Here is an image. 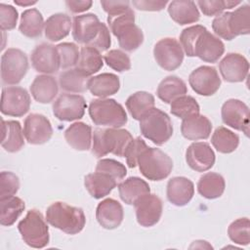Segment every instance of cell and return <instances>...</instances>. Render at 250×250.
Masks as SVG:
<instances>
[{
    "instance_id": "8992f818",
    "label": "cell",
    "mask_w": 250,
    "mask_h": 250,
    "mask_svg": "<svg viewBox=\"0 0 250 250\" xmlns=\"http://www.w3.org/2000/svg\"><path fill=\"white\" fill-rule=\"evenodd\" d=\"M22 240L32 248H44L50 240L49 228L42 213L37 209L27 211L25 217L18 224Z\"/></svg>"
},
{
    "instance_id": "f546056e",
    "label": "cell",
    "mask_w": 250,
    "mask_h": 250,
    "mask_svg": "<svg viewBox=\"0 0 250 250\" xmlns=\"http://www.w3.org/2000/svg\"><path fill=\"white\" fill-rule=\"evenodd\" d=\"M118 192L121 200L134 205L141 197L150 192L148 184L139 177H129L118 185Z\"/></svg>"
},
{
    "instance_id": "9a60e30c",
    "label": "cell",
    "mask_w": 250,
    "mask_h": 250,
    "mask_svg": "<svg viewBox=\"0 0 250 250\" xmlns=\"http://www.w3.org/2000/svg\"><path fill=\"white\" fill-rule=\"evenodd\" d=\"M23 135L31 145H43L53 136V127L50 120L39 113L29 114L23 122Z\"/></svg>"
},
{
    "instance_id": "4dcf8cb0",
    "label": "cell",
    "mask_w": 250,
    "mask_h": 250,
    "mask_svg": "<svg viewBox=\"0 0 250 250\" xmlns=\"http://www.w3.org/2000/svg\"><path fill=\"white\" fill-rule=\"evenodd\" d=\"M71 26L72 21L69 16L62 13L54 14L45 21V36L51 42H58L69 34Z\"/></svg>"
},
{
    "instance_id": "f907efd6",
    "label": "cell",
    "mask_w": 250,
    "mask_h": 250,
    "mask_svg": "<svg viewBox=\"0 0 250 250\" xmlns=\"http://www.w3.org/2000/svg\"><path fill=\"white\" fill-rule=\"evenodd\" d=\"M146 147V144L140 137L132 140V142L127 146L124 154L128 167L135 168L138 165V158Z\"/></svg>"
},
{
    "instance_id": "d6a6232c",
    "label": "cell",
    "mask_w": 250,
    "mask_h": 250,
    "mask_svg": "<svg viewBox=\"0 0 250 250\" xmlns=\"http://www.w3.org/2000/svg\"><path fill=\"white\" fill-rule=\"evenodd\" d=\"M45 22L42 14L35 8L27 9L21 16L19 30L28 38L40 37L44 29Z\"/></svg>"
},
{
    "instance_id": "3957f363",
    "label": "cell",
    "mask_w": 250,
    "mask_h": 250,
    "mask_svg": "<svg viewBox=\"0 0 250 250\" xmlns=\"http://www.w3.org/2000/svg\"><path fill=\"white\" fill-rule=\"evenodd\" d=\"M107 23L122 50L134 52L143 44L144 33L135 24V13L132 9L118 16L107 17Z\"/></svg>"
},
{
    "instance_id": "db71d44e",
    "label": "cell",
    "mask_w": 250,
    "mask_h": 250,
    "mask_svg": "<svg viewBox=\"0 0 250 250\" xmlns=\"http://www.w3.org/2000/svg\"><path fill=\"white\" fill-rule=\"evenodd\" d=\"M110 45H111V39H110L109 29L104 23H102L100 32L96 37V39L92 42L90 47L97 49L99 52H104L109 49Z\"/></svg>"
},
{
    "instance_id": "e575fe53",
    "label": "cell",
    "mask_w": 250,
    "mask_h": 250,
    "mask_svg": "<svg viewBox=\"0 0 250 250\" xmlns=\"http://www.w3.org/2000/svg\"><path fill=\"white\" fill-rule=\"evenodd\" d=\"M90 77L76 67L62 71L59 76V84L62 91L69 93H83L88 90Z\"/></svg>"
},
{
    "instance_id": "8fae6325",
    "label": "cell",
    "mask_w": 250,
    "mask_h": 250,
    "mask_svg": "<svg viewBox=\"0 0 250 250\" xmlns=\"http://www.w3.org/2000/svg\"><path fill=\"white\" fill-rule=\"evenodd\" d=\"M188 83L196 94L209 97L219 90L222 81L215 67L201 65L191 71L188 76Z\"/></svg>"
},
{
    "instance_id": "30bf717a",
    "label": "cell",
    "mask_w": 250,
    "mask_h": 250,
    "mask_svg": "<svg viewBox=\"0 0 250 250\" xmlns=\"http://www.w3.org/2000/svg\"><path fill=\"white\" fill-rule=\"evenodd\" d=\"M28 92L19 86L4 87L1 95V112L8 116L21 117L30 108Z\"/></svg>"
},
{
    "instance_id": "f5cc1de1",
    "label": "cell",
    "mask_w": 250,
    "mask_h": 250,
    "mask_svg": "<svg viewBox=\"0 0 250 250\" xmlns=\"http://www.w3.org/2000/svg\"><path fill=\"white\" fill-rule=\"evenodd\" d=\"M101 5L108 17L121 15L131 9L129 1H101Z\"/></svg>"
},
{
    "instance_id": "7c38bea8",
    "label": "cell",
    "mask_w": 250,
    "mask_h": 250,
    "mask_svg": "<svg viewBox=\"0 0 250 250\" xmlns=\"http://www.w3.org/2000/svg\"><path fill=\"white\" fill-rule=\"evenodd\" d=\"M86 107L81 95L62 94L53 104V113L61 121H74L84 116Z\"/></svg>"
},
{
    "instance_id": "4fadbf2b",
    "label": "cell",
    "mask_w": 250,
    "mask_h": 250,
    "mask_svg": "<svg viewBox=\"0 0 250 250\" xmlns=\"http://www.w3.org/2000/svg\"><path fill=\"white\" fill-rule=\"evenodd\" d=\"M223 122L243 132L246 136L249 134V107L240 100L229 99L224 103L221 109Z\"/></svg>"
},
{
    "instance_id": "d4e9b609",
    "label": "cell",
    "mask_w": 250,
    "mask_h": 250,
    "mask_svg": "<svg viewBox=\"0 0 250 250\" xmlns=\"http://www.w3.org/2000/svg\"><path fill=\"white\" fill-rule=\"evenodd\" d=\"M117 181L107 174L94 172L84 178V186L89 194L95 199H101L108 195L116 187Z\"/></svg>"
},
{
    "instance_id": "6da1fadb",
    "label": "cell",
    "mask_w": 250,
    "mask_h": 250,
    "mask_svg": "<svg viewBox=\"0 0 250 250\" xmlns=\"http://www.w3.org/2000/svg\"><path fill=\"white\" fill-rule=\"evenodd\" d=\"M133 137L128 130L121 128H97L93 132L92 153L101 158L108 153L124 157Z\"/></svg>"
},
{
    "instance_id": "8d00e7d4",
    "label": "cell",
    "mask_w": 250,
    "mask_h": 250,
    "mask_svg": "<svg viewBox=\"0 0 250 250\" xmlns=\"http://www.w3.org/2000/svg\"><path fill=\"white\" fill-rule=\"evenodd\" d=\"M103 65L104 62L101 52L90 46H84L81 48L79 60L75 65L78 70L90 77L97 73Z\"/></svg>"
},
{
    "instance_id": "4316f807",
    "label": "cell",
    "mask_w": 250,
    "mask_h": 250,
    "mask_svg": "<svg viewBox=\"0 0 250 250\" xmlns=\"http://www.w3.org/2000/svg\"><path fill=\"white\" fill-rule=\"evenodd\" d=\"M2 147L8 152H18L24 146V135L21 125L16 120L2 119Z\"/></svg>"
},
{
    "instance_id": "9c48e42d",
    "label": "cell",
    "mask_w": 250,
    "mask_h": 250,
    "mask_svg": "<svg viewBox=\"0 0 250 250\" xmlns=\"http://www.w3.org/2000/svg\"><path fill=\"white\" fill-rule=\"evenodd\" d=\"M184 51L180 42L171 37L160 39L153 48V57L157 64L167 71L180 67L184 61Z\"/></svg>"
},
{
    "instance_id": "836d02e7",
    "label": "cell",
    "mask_w": 250,
    "mask_h": 250,
    "mask_svg": "<svg viewBox=\"0 0 250 250\" xmlns=\"http://www.w3.org/2000/svg\"><path fill=\"white\" fill-rule=\"evenodd\" d=\"M188 87L186 83L175 75L165 77L158 85L156 95L165 104H171L173 101L186 95Z\"/></svg>"
},
{
    "instance_id": "cb8c5ba5",
    "label": "cell",
    "mask_w": 250,
    "mask_h": 250,
    "mask_svg": "<svg viewBox=\"0 0 250 250\" xmlns=\"http://www.w3.org/2000/svg\"><path fill=\"white\" fill-rule=\"evenodd\" d=\"M30 94L40 104L51 103L59 92V85L55 77L49 74L37 75L30 85Z\"/></svg>"
},
{
    "instance_id": "816d5d0a",
    "label": "cell",
    "mask_w": 250,
    "mask_h": 250,
    "mask_svg": "<svg viewBox=\"0 0 250 250\" xmlns=\"http://www.w3.org/2000/svg\"><path fill=\"white\" fill-rule=\"evenodd\" d=\"M229 16L230 12H225L216 16V18L212 21V28L215 34L228 41L234 39L229 26Z\"/></svg>"
},
{
    "instance_id": "bcb514c9",
    "label": "cell",
    "mask_w": 250,
    "mask_h": 250,
    "mask_svg": "<svg viewBox=\"0 0 250 250\" xmlns=\"http://www.w3.org/2000/svg\"><path fill=\"white\" fill-rule=\"evenodd\" d=\"M104 60L110 68L117 72L127 71L131 68V60L129 56L121 50L113 49L106 52L104 56Z\"/></svg>"
},
{
    "instance_id": "603a6c76",
    "label": "cell",
    "mask_w": 250,
    "mask_h": 250,
    "mask_svg": "<svg viewBox=\"0 0 250 250\" xmlns=\"http://www.w3.org/2000/svg\"><path fill=\"white\" fill-rule=\"evenodd\" d=\"M212 131V123L207 116L196 114L184 119L181 124V132L184 138L190 141L206 140Z\"/></svg>"
},
{
    "instance_id": "ffe728a7",
    "label": "cell",
    "mask_w": 250,
    "mask_h": 250,
    "mask_svg": "<svg viewBox=\"0 0 250 250\" xmlns=\"http://www.w3.org/2000/svg\"><path fill=\"white\" fill-rule=\"evenodd\" d=\"M123 218V207L113 198H105L97 206L96 219L105 229H114L118 228L121 225Z\"/></svg>"
},
{
    "instance_id": "ab89813d",
    "label": "cell",
    "mask_w": 250,
    "mask_h": 250,
    "mask_svg": "<svg viewBox=\"0 0 250 250\" xmlns=\"http://www.w3.org/2000/svg\"><path fill=\"white\" fill-rule=\"evenodd\" d=\"M229 26L234 38L250 33V6L248 4H243L230 12Z\"/></svg>"
},
{
    "instance_id": "7402d4cb",
    "label": "cell",
    "mask_w": 250,
    "mask_h": 250,
    "mask_svg": "<svg viewBox=\"0 0 250 250\" xmlns=\"http://www.w3.org/2000/svg\"><path fill=\"white\" fill-rule=\"evenodd\" d=\"M224 52L225 45L223 41L208 30L201 34L195 46V57L206 62H216L223 56Z\"/></svg>"
},
{
    "instance_id": "484cf974",
    "label": "cell",
    "mask_w": 250,
    "mask_h": 250,
    "mask_svg": "<svg viewBox=\"0 0 250 250\" xmlns=\"http://www.w3.org/2000/svg\"><path fill=\"white\" fill-rule=\"evenodd\" d=\"M64 139L72 148L79 151L88 150L92 146V128L84 122H75L64 131Z\"/></svg>"
},
{
    "instance_id": "83f0119b",
    "label": "cell",
    "mask_w": 250,
    "mask_h": 250,
    "mask_svg": "<svg viewBox=\"0 0 250 250\" xmlns=\"http://www.w3.org/2000/svg\"><path fill=\"white\" fill-rule=\"evenodd\" d=\"M120 89L119 77L113 73H101L99 75L90 77L88 83V90L93 96L101 99L116 94Z\"/></svg>"
},
{
    "instance_id": "d6986e66",
    "label": "cell",
    "mask_w": 250,
    "mask_h": 250,
    "mask_svg": "<svg viewBox=\"0 0 250 250\" xmlns=\"http://www.w3.org/2000/svg\"><path fill=\"white\" fill-rule=\"evenodd\" d=\"M215 153L210 145L205 142L192 143L186 151L188 165L196 172H205L215 163Z\"/></svg>"
},
{
    "instance_id": "f35d334b",
    "label": "cell",
    "mask_w": 250,
    "mask_h": 250,
    "mask_svg": "<svg viewBox=\"0 0 250 250\" xmlns=\"http://www.w3.org/2000/svg\"><path fill=\"white\" fill-rule=\"evenodd\" d=\"M211 144L217 151L221 153H230L237 148L239 137L229 129L220 126L214 131L211 137Z\"/></svg>"
},
{
    "instance_id": "11a10c76",
    "label": "cell",
    "mask_w": 250,
    "mask_h": 250,
    "mask_svg": "<svg viewBox=\"0 0 250 250\" xmlns=\"http://www.w3.org/2000/svg\"><path fill=\"white\" fill-rule=\"evenodd\" d=\"M133 6L141 11H148V12H158L165 8L168 4L167 1H150V0H134L132 1Z\"/></svg>"
},
{
    "instance_id": "7dc6e473",
    "label": "cell",
    "mask_w": 250,
    "mask_h": 250,
    "mask_svg": "<svg viewBox=\"0 0 250 250\" xmlns=\"http://www.w3.org/2000/svg\"><path fill=\"white\" fill-rule=\"evenodd\" d=\"M95 171L107 174L116 181L122 180L127 174V169L124 164L110 158H104L99 160Z\"/></svg>"
},
{
    "instance_id": "277c9868",
    "label": "cell",
    "mask_w": 250,
    "mask_h": 250,
    "mask_svg": "<svg viewBox=\"0 0 250 250\" xmlns=\"http://www.w3.org/2000/svg\"><path fill=\"white\" fill-rule=\"evenodd\" d=\"M89 115L95 125L108 128H120L127 121L124 107L114 99H95L89 104Z\"/></svg>"
},
{
    "instance_id": "44dd1931",
    "label": "cell",
    "mask_w": 250,
    "mask_h": 250,
    "mask_svg": "<svg viewBox=\"0 0 250 250\" xmlns=\"http://www.w3.org/2000/svg\"><path fill=\"white\" fill-rule=\"evenodd\" d=\"M194 194L193 183L186 177H174L167 183L166 196L170 203L182 207L187 205Z\"/></svg>"
},
{
    "instance_id": "f6af8a7d",
    "label": "cell",
    "mask_w": 250,
    "mask_h": 250,
    "mask_svg": "<svg viewBox=\"0 0 250 250\" xmlns=\"http://www.w3.org/2000/svg\"><path fill=\"white\" fill-rule=\"evenodd\" d=\"M241 3V1L229 0H199L195 4L199 7L203 15L213 17L222 14L227 9H232Z\"/></svg>"
},
{
    "instance_id": "c3c4849f",
    "label": "cell",
    "mask_w": 250,
    "mask_h": 250,
    "mask_svg": "<svg viewBox=\"0 0 250 250\" xmlns=\"http://www.w3.org/2000/svg\"><path fill=\"white\" fill-rule=\"evenodd\" d=\"M20 188L18 176L9 171L0 173V199L15 195Z\"/></svg>"
},
{
    "instance_id": "5b68a950",
    "label": "cell",
    "mask_w": 250,
    "mask_h": 250,
    "mask_svg": "<svg viewBox=\"0 0 250 250\" xmlns=\"http://www.w3.org/2000/svg\"><path fill=\"white\" fill-rule=\"evenodd\" d=\"M139 121L142 135L156 146L164 145L173 135L171 118L159 108H151Z\"/></svg>"
},
{
    "instance_id": "52a82bcc",
    "label": "cell",
    "mask_w": 250,
    "mask_h": 250,
    "mask_svg": "<svg viewBox=\"0 0 250 250\" xmlns=\"http://www.w3.org/2000/svg\"><path fill=\"white\" fill-rule=\"evenodd\" d=\"M138 166L142 175L147 180L161 181L170 175L173 161L161 149L147 146L139 156Z\"/></svg>"
},
{
    "instance_id": "d590c367",
    "label": "cell",
    "mask_w": 250,
    "mask_h": 250,
    "mask_svg": "<svg viewBox=\"0 0 250 250\" xmlns=\"http://www.w3.org/2000/svg\"><path fill=\"white\" fill-rule=\"evenodd\" d=\"M125 104L131 116L136 120H140L147 111L154 107L155 100L152 94L139 91L129 96Z\"/></svg>"
},
{
    "instance_id": "60d3db41",
    "label": "cell",
    "mask_w": 250,
    "mask_h": 250,
    "mask_svg": "<svg viewBox=\"0 0 250 250\" xmlns=\"http://www.w3.org/2000/svg\"><path fill=\"white\" fill-rule=\"evenodd\" d=\"M170 111L173 115L181 118L182 120L199 114L200 106L196 100L188 95L179 97L171 104Z\"/></svg>"
},
{
    "instance_id": "2e32d148",
    "label": "cell",
    "mask_w": 250,
    "mask_h": 250,
    "mask_svg": "<svg viewBox=\"0 0 250 250\" xmlns=\"http://www.w3.org/2000/svg\"><path fill=\"white\" fill-rule=\"evenodd\" d=\"M102 23L95 14L75 16L72 21L73 39L85 46H90L98 36Z\"/></svg>"
},
{
    "instance_id": "7a4b0ae2",
    "label": "cell",
    "mask_w": 250,
    "mask_h": 250,
    "mask_svg": "<svg viewBox=\"0 0 250 250\" xmlns=\"http://www.w3.org/2000/svg\"><path fill=\"white\" fill-rule=\"evenodd\" d=\"M46 221L54 228L67 234L80 232L86 224L84 211L65 202L56 201L46 210Z\"/></svg>"
},
{
    "instance_id": "e0dca14e",
    "label": "cell",
    "mask_w": 250,
    "mask_h": 250,
    "mask_svg": "<svg viewBox=\"0 0 250 250\" xmlns=\"http://www.w3.org/2000/svg\"><path fill=\"white\" fill-rule=\"evenodd\" d=\"M219 70L225 81L230 83L242 82L248 76L249 62L241 54L229 53L220 62Z\"/></svg>"
},
{
    "instance_id": "74e56055",
    "label": "cell",
    "mask_w": 250,
    "mask_h": 250,
    "mask_svg": "<svg viewBox=\"0 0 250 250\" xmlns=\"http://www.w3.org/2000/svg\"><path fill=\"white\" fill-rule=\"evenodd\" d=\"M25 208L24 201L18 196L0 199V224L10 227L15 224Z\"/></svg>"
},
{
    "instance_id": "1f68e13d",
    "label": "cell",
    "mask_w": 250,
    "mask_h": 250,
    "mask_svg": "<svg viewBox=\"0 0 250 250\" xmlns=\"http://www.w3.org/2000/svg\"><path fill=\"white\" fill-rule=\"evenodd\" d=\"M226 188V182L222 175L215 172H208L202 175L197 183L198 193L207 199L220 197Z\"/></svg>"
},
{
    "instance_id": "9f6ffc18",
    "label": "cell",
    "mask_w": 250,
    "mask_h": 250,
    "mask_svg": "<svg viewBox=\"0 0 250 250\" xmlns=\"http://www.w3.org/2000/svg\"><path fill=\"white\" fill-rule=\"evenodd\" d=\"M93 2L90 0H82V1H72V0H66L65 6L68 9V11L72 14H79L86 12L92 7Z\"/></svg>"
},
{
    "instance_id": "ac0fdd59",
    "label": "cell",
    "mask_w": 250,
    "mask_h": 250,
    "mask_svg": "<svg viewBox=\"0 0 250 250\" xmlns=\"http://www.w3.org/2000/svg\"><path fill=\"white\" fill-rule=\"evenodd\" d=\"M30 60L32 67L43 74H53L61 68L56 46L48 43L37 45L31 53Z\"/></svg>"
},
{
    "instance_id": "b9f144b4",
    "label": "cell",
    "mask_w": 250,
    "mask_h": 250,
    "mask_svg": "<svg viewBox=\"0 0 250 250\" xmlns=\"http://www.w3.org/2000/svg\"><path fill=\"white\" fill-rule=\"evenodd\" d=\"M207 28L200 24H195L185 28L180 35V44L184 53L188 57H195V46L201 34Z\"/></svg>"
},
{
    "instance_id": "f1b7e54d",
    "label": "cell",
    "mask_w": 250,
    "mask_h": 250,
    "mask_svg": "<svg viewBox=\"0 0 250 250\" xmlns=\"http://www.w3.org/2000/svg\"><path fill=\"white\" fill-rule=\"evenodd\" d=\"M168 13L171 19L180 25L196 22L200 18L195 2L188 0H176L170 2Z\"/></svg>"
},
{
    "instance_id": "6f0895ef",
    "label": "cell",
    "mask_w": 250,
    "mask_h": 250,
    "mask_svg": "<svg viewBox=\"0 0 250 250\" xmlns=\"http://www.w3.org/2000/svg\"><path fill=\"white\" fill-rule=\"evenodd\" d=\"M14 3L16 5H19L21 7H27V6H32L37 3V1H31V0H15Z\"/></svg>"
},
{
    "instance_id": "7bdbcfd3",
    "label": "cell",
    "mask_w": 250,
    "mask_h": 250,
    "mask_svg": "<svg viewBox=\"0 0 250 250\" xmlns=\"http://www.w3.org/2000/svg\"><path fill=\"white\" fill-rule=\"evenodd\" d=\"M59 55L60 67L62 69H69L77 64L80 51L76 44L70 42L60 43L56 46Z\"/></svg>"
},
{
    "instance_id": "ee69618b",
    "label": "cell",
    "mask_w": 250,
    "mask_h": 250,
    "mask_svg": "<svg viewBox=\"0 0 250 250\" xmlns=\"http://www.w3.org/2000/svg\"><path fill=\"white\" fill-rule=\"evenodd\" d=\"M249 227L250 223L248 218H239L233 221L228 228L229 239L239 245H248L250 242Z\"/></svg>"
},
{
    "instance_id": "ba28073f",
    "label": "cell",
    "mask_w": 250,
    "mask_h": 250,
    "mask_svg": "<svg viewBox=\"0 0 250 250\" xmlns=\"http://www.w3.org/2000/svg\"><path fill=\"white\" fill-rule=\"evenodd\" d=\"M28 70L26 55L20 49L10 48L1 57V79L5 85H17Z\"/></svg>"
},
{
    "instance_id": "5bb4252c",
    "label": "cell",
    "mask_w": 250,
    "mask_h": 250,
    "mask_svg": "<svg viewBox=\"0 0 250 250\" xmlns=\"http://www.w3.org/2000/svg\"><path fill=\"white\" fill-rule=\"evenodd\" d=\"M134 206L137 222L142 227L149 228L159 222L163 211V203L156 194L149 192L144 195Z\"/></svg>"
},
{
    "instance_id": "681fc988",
    "label": "cell",
    "mask_w": 250,
    "mask_h": 250,
    "mask_svg": "<svg viewBox=\"0 0 250 250\" xmlns=\"http://www.w3.org/2000/svg\"><path fill=\"white\" fill-rule=\"evenodd\" d=\"M19 13L12 5L0 4V28L2 31L12 30L16 27Z\"/></svg>"
}]
</instances>
